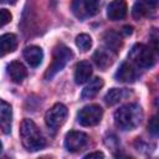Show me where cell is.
<instances>
[{
	"label": "cell",
	"mask_w": 159,
	"mask_h": 159,
	"mask_svg": "<svg viewBox=\"0 0 159 159\" xmlns=\"http://www.w3.org/2000/svg\"><path fill=\"white\" fill-rule=\"evenodd\" d=\"M127 2L125 0H113L107 6V16L112 21H118L127 15Z\"/></svg>",
	"instance_id": "cell-10"
},
{
	"label": "cell",
	"mask_w": 159,
	"mask_h": 159,
	"mask_svg": "<svg viewBox=\"0 0 159 159\" xmlns=\"http://www.w3.org/2000/svg\"><path fill=\"white\" fill-rule=\"evenodd\" d=\"M73 57V52L70 47L60 43L53 48L52 52V61L45 73V78L46 80H51L53 78L58 72H61L65 66L71 61V58Z\"/></svg>",
	"instance_id": "cell-3"
},
{
	"label": "cell",
	"mask_w": 159,
	"mask_h": 159,
	"mask_svg": "<svg viewBox=\"0 0 159 159\" xmlns=\"http://www.w3.org/2000/svg\"><path fill=\"white\" fill-rule=\"evenodd\" d=\"M103 87V80L101 77H94L93 80L89 81V83L82 89V99H91L93 98L98 92L99 89Z\"/></svg>",
	"instance_id": "cell-18"
},
{
	"label": "cell",
	"mask_w": 159,
	"mask_h": 159,
	"mask_svg": "<svg viewBox=\"0 0 159 159\" xmlns=\"http://www.w3.org/2000/svg\"><path fill=\"white\" fill-rule=\"evenodd\" d=\"M89 143V138L83 132L71 130L65 137V148L71 153H77L83 150Z\"/></svg>",
	"instance_id": "cell-8"
},
{
	"label": "cell",
	"mask_w": 159,
	"mask_h": 159,
	"mask_svg": "<svg viewBox=\"0 0 159 159\" xmlns=\"http://www.w3.org/2000/svg\"><path fill=\"white\" fill-rule=\"evenodd\" d=\"M71 9L77 19L86 20L98 12L99 0H72Z\"/></svg>",
	"instance_id": "cell-7"
},
{
	"label": "cell",
	"mask_w": 159,
	"mask_h": 159,
	"mask_svg": "<svg viewBox=\"0 0 159 159\" xmlns=\"http://www.w3.org/2000/svg\"><path fill=\"white\" fill-rule=\"evenodd\" d=\"M148 129H149V133H150V134L158 135V119H157L155 116L150 119V122H149V124H148Z\"/></svg>",
	"instance_id": "cell-23"
},
{
	"label": "cell",
	"mask_w": 159,
	"mask_h": 159,
	"mask_svg": "<svg viewBox=\"0 0 159 159\" xmlns=\"http://www.w3.org/2000/svg\"><path fill=\"white\" fill-rule=\"evenodd\" d=\"M24 58L31 67H37L43 58V52L39 46H27L24 48Z\"/></svg>",
	"instance_id": "cell-13"
},
{
	"label": "cell",
	"mask_w": 159,
	"mask_h": 159,
	"mask_svg": "<svg viewBox=\"0 0 159 159\" xmlns=\"http://www.w3.org/2000/svg\"><path fill=\"white\" fill-rule=\"evenodd\" d=\"M67 114H68V111L65 104L56 103L55 106H52L45 114V123L47 128L51 129L52 132L57 130L65 123Z\"/></svg>",
	"instance_id": "cell-6"
},
{
	"label": "cell",
	"mask_w": 159,
	"mask_h": 159,
	"mask_svg": "<svg viewBox=\"0 0 159 159\" xmlns=\"http://www.w3.org/2000/svg\"><path fill=\"white\" fill-rule=\"evenodd\" d=\"M1 150H2V144H1V142H0V153H1Z\"/></svg>",
	"instance_id": "cell-27"
},
{
	"label": "cell",
	"mask_w": 159,
	"mask_h": 159,
	"mask_svg": "<svg viewBox=\"0 0 159 159\" xmlns=\"http://www.w3.org/2000/svg\"><path fill=\"white\" fill-rule=\"evenodd\" d=\"M114 60V52L106 48H98L94 53H93V61L97 65V67H99L101 70H107Z\"/></svg>",
	"instance_id": "cell-12"
},
{
	"label": "cell",
	"mask_w": 159,
	"mask_h": 159,
	"mask_svg": "<svg viewBox=\"0 0 159 159\" xmlns=\"http://www.w3.org/2000/svg\"><path fill=\"white\" fill-rule=\"evenodd\" d=\"M92 76V66L88 61H81L75 68V82L77 84L86 83Z\"/></svg>",
	"instance_id": "cell-15"
},
{
	"label": "cell",
	"mask_w": 159,
	"mask_h": 159,
	"mask_svg": "<svg viewBox=\"0 0 159 159\" xmlns=\"http://www.w3.org/2000/svg\"><path fill=\"white\" fill-rule=\"evenodd\" d=\"M16 0H0V4H9V5H12L15 4Z\"/></svg>",
	"instance_id": "cell-26"
},
{
	"label": "cell",
	"mask_w": 159,
	"mask_h": 159,
	"mask_svg": "<svg viewBox=\"0 0 159 159\" xmlns=\"http://www.w3.org/2000/svg\"><path fill=\"white\" fill-rule=\"evenodd\" d=\"M139 73L138 71L134 68L133 65L128 63V62H123L119 68L117 70L114 77L118 82H124V83H133L137 81Z\"/></svg>",
	"instance_id": "cell-9"
},
{
	"label": "cell",
	"mask_w": 159,
	"mask_h": 159,
	"mask_svg": "<svg viewBox=\"0 0 159 159\" xmlns=\"http://www.w3.org/2000/svg\"><path fill=\"white\" fill-rule=\"evenodd\" d=\"M157 4H158V0H139L138 2H135L133 7V16L135 19L147 16L150 10L157 7Z\"/></svg>",
	"instance_id": "cell-16"
},
{
	"label": "cell",
	"mask_w": 159,
	"mask_h": 159,
	"mask_svg": "<svg viewBox=\"0 0 159 159\" xmlns=\"http://www.w3.org/2000/svg\"><path fill=\"white\" fill-rule=\"evenodd\" d=\"M86 159H89V158H104V154L102 152H93V153H88L84 155Z\"/></svg>",
	"instance_id": "cell-24"
},
{
	"label": "cell",
	"mask_w": 159,
	"mask_h": 159,
	"mask_svg": "<svg viewBox=\"0 0 159 159\" xmlns=\"http://www.w3.org/2000/svg\"><path fill=\"white\" fill-rule=\"evenodd\" d=\"M11 120H12L11 106L7 102L0 99V128L5 134L11 132Z\"/></svg>",
	"instance_id": "cell-11"
},
{
	"label": "cell",
	"mask_w": 159,
	"mask_h": 159,
	"mask_svg": "<svg viewBox=\"0 0 159 159\" xmlns=\"http://www.w3.org/2000/svg\"><path fill=\"white\" fill-rule=\"evenodd\" d=\"M125 94H127L125 91L122 88H112L106 93L104 102L107 106H114V104L119 103L125 97Z\"/></svg>",
	"instance_id": "cell-19"
},
{
	"label": "cell",
	"mask_w": 159,
	"mask_h": 159,
	"mask_svg": "<svg viewBox=\"0 0 159 159\" xmlns=\"http://www.w3.org/2000/svg\"><path fill=\"white\" fill-rule=\"evenodd\" d=\"M7 73L12 82L21 83L27 76V70L20 61H12L7 65Z\"/></svg>",
	"instance_id": "cell-14"
},
{
	"label": "cell",
	"mask_w": 159,
	"mask_h": 159,
	"mask_svg": "<svg viewBox=\"0 0 159 159\" xmlns=\"http://www.w3.org/2000/svg\"><path fill=\"white\" fill-rule=\"evenodd\" d=\"M20 138L24 148L29 152H37L46 145V139L34 120L25 118L20 125Z\"/></svg>",
	"instance_id": "cell-2"
},
{
	"label": "cell",
	"mask_w": 159,
	"mask_h": 159,
	"mask_svg": "<svg viewBox=\"0 0 159 159\" xmlns=\"http://www.w3.org/2000/svg\"><path fill=\"white\" fill-rule=\"evenodd\" d=\"M104 42H106L107 48L113 52H118V50L122 46V40L119 37V34H117L114 31H108L104 35Z\"/></svg>",
	"instance_id": "cell-20"
},
{
	"label": "cell",
	"mask_w": 159,
	"mask_h": 159,
	"mask_svg": "<svg viewBox=\"0 0 159 159\" xmlns=\"http://www.w3.org/2000/svg\"><path fill=\"white\" fill-rule=\"evenodd\" d=\"M129 60L140 68H149L155 63V55L152 48L143 43H135L128 55Z\"/></svg>",
	"instance_id": "cell-4"
},
{
	"label": "cell",
	"mask_w": 159,
	"mask_h": 159,
	"mask_svg": "<svg viewBox=\"0 0 159 159\" xmlns=\"http://www.w3.org/2000/svg\"><path fill=\"white\" fill-rule=\"evenodd\" d=\"M132 30H133V29H132V26H124L122 32H123L125 36H128V35H130V34H132Z\"/></svg>",
	"instance_id": "cell-25"
},
{
	"label": "cell",
	"mask_w": 159,
	"mask_h": 159,
	"mask_svg": "<svg viewBox=\"0 0 159 159\" xmlns=\"http://www.w3.org/2000/svg\"><path fill=\"white\" fill-rule=\"evenodd\" d=\"M103 117V109L98 104H88L84 106L77 113V122L83 127H93L97 125Z\"/></svg>",
	"instance_id": "cell-5"
},
{
	"label": "cell",
	"mask_w": 159,
	"mask_h": 159,
	"mask_svg": "<svg viewBox=\"0 0 159 159\" xmlns=\"http://www.w3.org/2000/svg\"><path fill=\"white\" fill-rule=\"evenodd\" d=\"M76 45H77V47H78L81 51L86 52V51H88V50L91 48V46H92V39H91V36L87 35V34H80V35L76 37Z\"/></svg>",
	"instance_id": "cell-21"
},
{
	"label": "cell",
	"mask_w": 159,
	"mask_h": 159,
	"mask_svg": "<svg viewBox=\"0 0 159 159\" xmlns=\"http://www.w3.org/2000/svg\"><path fill=\"white\" fill-rule=\"evenodd\" d=\"M143 119V109L137 103H127L114 112V124L120 130L135 129Z\"/></svg>",
	"instance_id": "cell-1"
},
{
	"label": "cell",
	"mask_w": 159,
	"mask_h": 159,
	"mask_svg": "<svg viewBox=\"0 0 159 159\" xmlns=\"http://www.w3.org/2000/svg\"><path fill=\"white\" fill-rule=\"evenodd\" d=\"M12 19V15L6 9H0V27L7 25Z\"/></svg>",
	"instance_id": "cell-22"
},
{
	"label": "cell",
	"mask_w": 159,
	"mask_h": 159,
	"mask_svg": "<svg viewBox=\"0 0 159 159\" xmlns=\"http://www.w3.org/2000/svg\"><path fill=\"white\" fill-rule=\"evenodd\" d=\"M17 46V37L14 34H4L0 36V56L15 51Z\"/></svg>",
	"instance_id": "cell-17"
}]
</instances>
